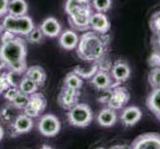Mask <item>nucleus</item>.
I'll return each mask as SVG.
<instances>
[{
    "mask_svg": "<svg viewBox=\"0 0 160 149\" xmlns=\"http://www.w3.org/2000/svg\"><path fill=\"white\" fill-rule=\"evenodd\" d=\"M109 46V36L95 31L86 32L80 37L77 46L79 58L87 62H98L106 57Z\"/></svg>",
    "mask_w": 160,
    "mask_h": 149,
    "instance_id": "f257e3e1",
    "label": "nucleus"
},
{
    "mask_svg": "<svg viewBox=\"0 0 160 149\" xmlns=\"http://www.w3.org/2000/svg\"><path fill=\"white\" fill-rule=\"evenodd\" d=\"M27 47L23 39L15 37L11 41L2 43L0 46V56L3 58L9 70L24 74L26 67Z\"/></svg>",
    "mask_w": 160,
    "mask_h": 149,
    "instance_id": "f03ea898",
    "label": "nucleus"
},
{
    "mask_svg": "<svg viewBox=\"0 0 160 149\" xmlns=\"http://www.w3.org/2000/svg\"><path fill=\"white\" fill-rule=\"evenodd\" d=\"M4 30H7L15 35L27 36L34 28V22L29 16H12L6 14L2 22Z\"/></svg>",
    "mask_w": 160,
    "mask_h": 149,
    "instance_id": "7ed1b4c3",
    "label": "nucleus"
},
{
    "mask_svg": "<svg viewBox=\"0 0 160 149\" xmlns=\"http://www.w3.org/2000/svg\"><path fill=\"white\" fill-rule=\"evenodd\" d=\"M67 117L71 125L76 127H87L92 122L93 113L88 104L78 102L69 109Z\"/></svg>",
    "mask_w": 160,
    "mask_h": 149,
    "instance_id": "20e7f679",
    "label": "nucleus"
},
{
    "mask_svg": "<svg viewBox=\"0 0 160 149\" xmlns=\"http://www.w3.org/2000/svg\"><path fill=\"white\" fill-rule=\"evenodd\" d=\"M93 12L92 5L86 7H79L70 10L67 14L69 15L70 25L73 28L84 31L90 28V19Z\"/></svg>",
    "mask_w": 160,
    "mask_h": 149,
    "instance_id": "39448f33",
    "label": "nucleus"
},
{
    "mask_svg": "<svg viewBox=\"0 0 160 149\" xmlns=\"http://www.w3.org/2000/svg\"><path fill=\"white\" fill-rule=\"evenodd\" d=\"M40 133L46 137L56 136L61 130V121L56 115L48 113L43 115L38 122Z\"/></svg>",
    "mask_w": 160,
    "mask_h": 149,
    "instance_id": "423d86ee",
    "label": "nucleus"
},
{
    "mask_svg": "<svg viewBox=\"0 0 160 149\" xmlns=\"http://www.w3.org/2000/svg\"><path fill=\"white\" fill-rule=\"evenodd\" d=\"M47 101L45 97L40 92H34L30 95L29 102L27 103V106L23 108V112L26 115L35 118L38 117L39 115L44 112V109L46 108Z\"/></svg>",
    "mask_w": 160,
    "mask_h": 149,
    "instance_id": "0eeeda50",
    "label": "nucleus"
},
{
    "mask_svg": "<svg viewBox=\"0 0 160 149\" xmlns=\"http://www.w3.org/2000/svg\"><path fill=\"white\" fill-rule=\"evenodd\" d=\"M132 149H160V133L147 132L140 134L131 142Z\"/></svg>",
    "mask_w": 160,
    "mask_h": 149,
    "instance_id": "6e6552de",
    "label": "nucleus"
},
{
    "mask_svg": "<svg viewBox=\"0 0 160 149\" xmlns=\"http://www.w3.org/2000/svg\"><path fill=\"white\" fill-rule=\"evenodd\" d=\"M130 93L125 89L124 87L117 86L112 89V95L107 102V106L109 108H112L114 110L123 108L128 102H129Z\"/></svg>",
    "mask_w": 160,
    "mask_h": 149,
    "instance_id": "1a4fd4ad",
    "label": "nucleus"
},
{
    "mask_svg": "<svg viewBox=\"0 0 160 149\" xmlns=\"http://www.w3.org/2000/svg\"><path fill=\"white\" fill-rule=\"evenodd\" d=\"M91 82L98 91L109 90L119 85L113 81L110 73L106 70H98L97 73L92 77Z\"/></svg>",
    "mask_w": 160,
    "mask_h": 149,
    "instance_id": "9d476101",
    "label": "nucleus"
},
{
    "mask_svg": "<svg viewBox=\"0 0 160 149\" xmlns=\"http://www.w3.org/2000/svg\"><path fill=\"white\" fill-rule=\"evenodd\" d=\"M130 73L131 70L129 65L123 60H118L110 67V75H112L113 81L119 85L129 79Z\"/></svg>",
    "mask_w": 160,
    "mask_h": 149,
    "instance_id": "9b49d317",
    "label": "nucleus"
},
{
    "mask_svg": "<svg viewBox=\"0 0 160 149\" xmlns=\"http://www.w3.org/2000/svg\"><path fill=\"white\" fill-rule=\"evenodd\" d=\"M79 97H80V90L71 89V87L63 86V89L61 91L58 101L60 106L63 108L70 109L72 107L79 102Z\"/></svg>",
    "mask_w": 160,
    "mask_h": 149,
    "instance_id": "f8f14e48",
    "label": "nucleus"
},
{
    "mask_svg": "<svg viewBox=\"0 0 160 149\" xmlns=\"http://www.w3.org/2000/svg\"><path fill=\"white\" fill-rule=\"evenodd\" d=\"M90 28L101 34H108L110 30V22L108 16L102 12H92L90 19Z\"/></svg>",
    "mask_w": 160,
    "mask_h": 149,
    "instance_id": "ddd939ff",
    "label": "nucleus"
},
{
    "mask_svg": "<svg viewBox=\"0 0 160 149\" xmlns=\"http://www.w3.org/2000/svg\"><path fill=\"white\" fill-rule=\"evenodd\" d=\"M33 126H34L33 118L26 115L25 113L18 114L13 120V122L11 123V127H12L15 135L27 133L33 128Z\"/></svg>",
    "mask_w": 160,
    "mask_h": 149,
    "instance_id": "4468645a",
    "label": "nucleus"
},
{
    "mask_svg": "<svg viewBox=\"0 0 160 149\" xmlns=\"http://www.w3.org/2000/svg\"><path fill=\"white\" fill-rule=\"evenodd\" d=\"M142 117V112L138 107L130 106L125 107L120 113V121L125 126L135 125Z\"/></svg>",
    "mask_w": 160,
    "mask_h": 149,
    "instance_id": "2eb2a0df",
    "label": "nucleus"
},
{
    "mask_svg": "<svg viewBox=\"0 0 160 149\" xmlns=\"http://www.w3.org/2000/svg\"><path fill=\"white\" fill-rule=\"evenodd\" d=\"M40 29L42 30L43 34L45 36L50 37V38H55V37H58L61 34L62 27H61L60 22L56 18L49 17L42 22Z\"/></svg>",
    "mask_w": 160,
    "mask_h": 149,
    "instance_id": "dca6fc26",
    "label": "nucleus"
},
{
    "mask_svg": "<svg viewBox=\"0 0 160 149\" xmlns=\"http://www.w3.org/2000/svg\"><path fill=\"white\" fill-rule=\"evenodd\" d=\"M97 121L102 127H112L118 121V113L112 108H103L98 112Z\"/></svg>",
    "mask_w": 160,
    "mask_h": 149,
    "instance_id": "f3484780",
    "label": "nucleus"
},
{
    "mask_svg": "<svg viewBox=\"0 0 160 149\" xmlns=\"http://www.w3.org/2000/svg\"><path fill=\"white\" fill-rule=\"evenodd\" d=\"M80 37L77 33L73 30H66L60 35V45L65 50H74L77 48L79 44Z\"/></svg>",
    "mask_w": 160,
    "mask_h": 149,
    "instance_id": "a211bd4d",
    "label": "nucleus"
},
{
    "mask_svg": "<svg viewBox=\"0 0 160 149\" xmlns=\"http://www.w3.org/2000/svg\"><path fill=\"white\" fill-rule=\"evenodd\" d=\"M146 107L160 121V87L152 89L146 98Z\"/></svg>",
    "mask_w": 160,
    "mask_h": 149,
    "instance_id": "6ab92c4d",
    "label": "nucleus"
},
{
    "mask_svg": "<svg viewBox=\"0 0 160 149\" xmlns=\"http://www.w3.org/2000/svg\"><path fill=\"white\" fill-rule=\"evenodd\" d=\"M24 76L27 77V78H29L34 82H36L39 87H42L45 84L46 78H47L45 71H44V69L40 67V66H32V67L26 69Z\"/></svg>",
    "mask_w": 160,
    "mask_h": 149,
    "instance_id": "aec40b11",
    "label": "nucleus"
},
{
    "mask_svg": "<svg viewBox=\"0 0 160 149\" xmlns=\"http://www.w3.org/2000/svg\"><path fill=\"white\" fill-rule=\"evenodd\" d=\"M28 12V4L25 0H9L7 14L12 16H24Z\"/></svg>",
    "mask_w": 160,
    "mask_h": 149,
    "instance_id": "412c9836",
    "label": "nucleus"
},
{
    "mask_svg": "<svg viewBox=\"0 0 160 149\" xmlns=\"http://www.w3.org/2000/svg\"><path fill=\"white\" fill-rule=\"evenodd\" d=\"M98 71V62H92L90 66H77L74 69V73H76L82 79H92V77Z\"/></svg>",
    "mask_w": 160,
    "mask_h": 149,
    "instance_id": "4be33fe9",
    "label": "nucleus"
},
{
    "mask_svg": "<svg viewBox=\"0 0 160 149\" xmlns=\"http://www.w3.org/2000/svg\"><path fill=\"white\" fill-rule=\"evenodd\" d=\"M17 110H18V108H16L12 104V102H9L7 104H5V106L1 108V112H0V117H1V119L3 121H5V122L12 123L13 120L18 115Z\"/></svg>",
    "mask_w": 160,
    "mask_h": 149,
    "instance_id": "5701e85b",
    "label": "nucleus"
},
{
    "mask_svg": "<svg viewBox=\"0 0 160 149\" xmlns=\"http://www.w3.org/2000/svg\"><path fill=\"white\" fill-rule=\"evenodd\" d=\"M64 86L71 87V89L80 90L82 87V79L76 73H74V72H71V73H69L65 77Z\"/></svg>",
    "mask_w": 160,
    "mask_h": 149,
    "instance_id": "b1692460",
    "label": "nucleus"
},
{
    "mask_svg": "<svg viewBox=\"0 0 160 149\" xmlns=\"http://www.w3.org/2000/svg\"><path fill=\"white\" fill-rule=\"evenodd\" d=\"M38 87H39V86H38L36 82H34L33 81H31L29 78H27V77H23V79H22L20 85H19V91L23 92L25 93H27V95H32V93H34L37 92Z\"/></svg>",
    "mask_w": 160,
    "mask_h": 149,
    "instance_id": "393cba45",
    "label": "nucleus"
},
{
    "mask_svg": "<svg viewBox=\"0 0 160 149\" xmlns=\"http://www.w3.org/2000/svg\"><path fill=\"white\" fill-rule=\"evenodd\" d=\"M92 7L97 12L106 13L112 8V0H92Z\"/></svg>",
    "mask_w": 160,
    "mask_h": 149,
    "instance_id": "a878e982",
    "label": "nucleus"
},
{
    "mask_svg": "<svg viewBox=\"0 0 160 149\" xmlns=\"http://www.w3.org/2000/svg\"><path fill=\"white\" fill-rule=\"evenodd\" d=\"M147 80L152 89L160 87V67H154L148 74Z\"/></svg>",
    "mask_w": 160,
    "mask_h": 149,
    "instance_id": "bb28decb",
    "label": "nucleus"
},
{
    "mask_svg": "<svg viewBox=\"0 0 160 149\" xmlns=\"http://www.w3.org/2000/svg\"><path fill=\"white\" fill-rule=\"evenodd\" d=\"M29 97H30L29 95L19 91L17 95H16L15 98L11 102H12V104L16 108L23 110V108L27 106V103L29 102Z\"/></svg>",
    "mask_w": 160,
    "mask_h": 149,
    "instance_id": "cd10ccee",
    "label": "nucleus"
},
{
    "mask_svg": "<svg viewBox=\"0 0 160 149\" xmlns=\"http://www.w3.org/2000/svg\"><path fill=\"white\" fill-rule=\"evenodd\" d=\"M5 77H6L10 87H19V85H20L22 79H23L24 74H20V73H17V72H15V71L9 70L7 73H5Z\"/></svg>",
    "mask_w": 160,
    "mask_h": 149,
    "instance_id": "c85d7f7f",
    "label": "nucleus"
},
{
    "mask_svg": "<svg viewBox=\"0 0 160 149\" xmlns=\"http://www.w3.org/2000/svg\"><path fill=\"white\" fill-rule=\"evenodd\" d=\"M26 37H27V40H28L30 43L37 44V43H40L43 40L44 34L40 28H35L34 27Z\"/></svg>",
    "mask_w": 160,
    "mask_h": 149,
    "instance_id": "c756f323",
    "label": "nucleus"
},
{
    "mask_svg": "<svg viewBox=\"0 0 160 149\" xmlns=\"http://www.w3.org/2000/svg\"><path fill=\"white\" fill-rule=\"evenodd\" d=\"M149 25L151 31L154 34L160 35V11H157V12H155L151 16Z\"/></svg>",
    "mask_w": 160,
    "mask_h": 149,
    "instance_id": "7c9ffc66",
    "label": "nucleus"
},
{
    "mask_svg": "<svg viewBox=\"0 0 160 149\" xmlns=\"http://www.w3.org/2000/svg\"><path fill=\"white\" fill-rule=\"evenodd\" d=\"M18 92H19L18 87H9L8 89L3 92L5 99L8 101V102H11L15 98V97L18 93Z\"/></svg>",
    "mask_w": 160,
    "mask_h": 149,
    "instance_id": "2f4dec72",
    "label": "nucleus"
},
{
    "mask_svg": "<svg viewBox=\"0 0 160 149\" xmlns=\"http://www.w3.org/2000/svg\"><path fill=\"white\" fill-rule=\"evenodd\" d=\"M15 37H16L15 34H13V33H11L7 30H3L1 33H0V40H1V43L11 41L12 39H14Z\"/></svg>",
    "mask_w": 160,
    "mask_h": 149,
    "instance_id": "473e14b6",
    "label": "nucleus"
},
{
    "mask_svg": "<svg viewBox=\"0 0 160 149\" xmlns=\"http://www.w3.org/2000/svg\"><path fill=\"white\" fill-rule=\"evenodd\" d=\"M9 87H10V85L6 79V77H5V74L0 75V95L3 93Z\"/></svg>",
    "mask_w": 160,
    "mask_h": 149,
    "instance_id": "72a5a7b5",
    "label": "nucleus"
},
{
    "mask_svg": "<svg viewBox=\"0 0 160 149\" xmlns=\"http://www.w3.org/2000/svg\"><path fill=\"white\" fill-rule=\"evenodd\" d=\"M8 2L9 0H0V18L4 17L7 14Z\"/></svg>",
    "mask_w": 160,
    "mask_h": 149,
    "instance_id": "f704fd0d",
    "label": "nucleus"
},
{
    "mask_svg": "<svg viewBox=\"0 0 160 149\" xmlns=\"http://www.w3.org/2000/svg\"><path fill=\"white\" fill-rule=\"evenodd\" d=\"M103 92V95L101 96V97L98 98V102H102V103H106L108 102V99L110 97V95H112V89L109 90H106V91H102Z\"/></svg>",
    "mask_w": 160,
    "mask_h": 149,
    "instance_id": "c9c22d12",
    "label": "nucleus"
},
{
    "mask_svg": "<svg viewBox=\"0 0 160 149\" xmlns=\"http://www.w3.org/2000/svg\"><path fill=\"white\" fill-rule=\"evenodd\" d=\"M6 67H7L6 63H5V61L3 60V58L0 56V71H2L4 68H6Z\"/></svg>",
    "mask_w": 160,
    "mask_h": 149,
    "instance_id": "e433bc0d",
    "label": "nucleus"
},
{
    "mask_svg": "<svg viewBox=\"0 0 160 149\" xmlns=\"http://www.w3.org/2000/svg\"><path fill=\"white\" fill-rule=\"evenodd\" d=\"M3 136H4V130H3V128H2V126L0 125V141L2 140Z\"/></svg>",
    "mask_w": 160,
    "mask_h": 149,
    "instance_id": "4c0bfd02",
    "label": "nucleus"
}]
</instances>
